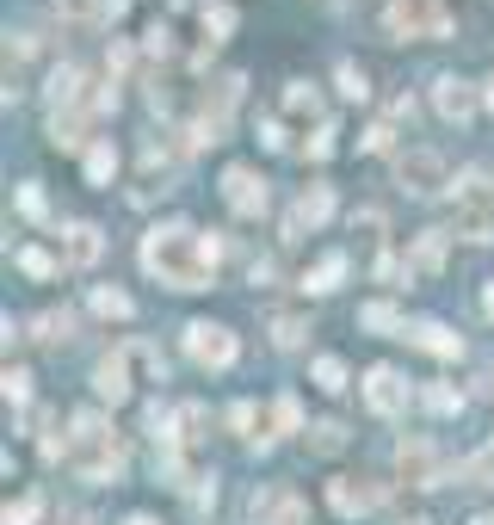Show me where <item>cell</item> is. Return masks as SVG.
I'll return each mask as SVG.
<instances>
[{"instance_id": "1", "label": "cell", "mask_w": 494, "mask_h": 525, "mask_svg": "<svg viewBox=\"0 0 494 525\" xmlns=\"http://www.w3.org/2000/svg\"><path fill=\"white\" fill-rule=\"evenodd\" d=\"M217 260H223V241L198 235L192 223H155L143 235V272L161 278L167 291H204Z\"/></svg>"}, {"instance_id": "2", "label": "cell", "mask_w": 494, "mask_h": 525, "mask_svg": "<svg viewBox=\"0 0 494 525\" xmlns=\"http://www.w3.org/2000/svg\"><path fill=\"white\" fill-rule=\"evenodd\" d=\"M68 427H75V433H68V464H75L81 482H118L124 476V439L112 433V420L81 408Z\"/></svg>"}, {"instance_id": "3", "label": "cell", "mask_w": 494, "mask_h": 525, "mask_svg": "<svg viewBox=\"0 0 494 525\" xmlns=\"http://www.w3.org/2000/svg\"><path fill=\"white\" fill-rule=\"evenodd\" d=\"M383 31L396 44H408V38L439 44V38H451V7L445 0H383Z\"/></svg>"}, {"instance_id": "4", "label": "cell", "mask_w": 494, "mask_h": 525, "mask_svg": "<svg viewBox=\"0 0 494 525\" xmlns=\"http://www.w3.org/2000/svg\"><path fill=\"white\" fill-rule=\"evenodd\" d=\"M396 180H402V192H414V198H439V192L451 186V167H445L439 149H402V155H396Z\"/></svg>"}, {"instance_id": "5", "label": "cell", "mask_w": 494, "mask_h": 525, "mask_svg": "<svg viewBox=\"0 0 494 525\" xmlns=\"http://www.w3.org/2000/svg\"><path fill=\"white\" fill-rule=\"evenodd\" d=\"M186 353H192V365H204V371H229L235 353H241V340H235L223 322H186Z\"/></svg>"}, {"instance_id": "6", "label": "cell", "mask_w": 494, "mask_h": 525, "mask_svg": "<svg viewBox=\"0 0 494 525\" xmlns=\"http://www.w3.org/2000/svg\"><path fill=\"white\" fill-rule=\"evenodd\" d=\"M93 112V93H87V68L81 62H62L50 75V118H81Z\"/></svg>"}, {"instance_id": "7", "label": "cell", "mask_w": 494, "mask_h": 525, "mask_svg": "<svg viewBox=\"0 0 494 525\" xmlns=\"http://www.w3.org/2000/svg\"><path fill=\"white\" fill-rule=\"evenodd\" d=\"M247 525H309L303 501L291 495V488H254V501H247Z\"/></svg>"}, {"instance_id": "8", "label": "cell", "mask_w": 494, "mask_h": 525, "mask_svg": "<svg viewBox=\"0 0 494 525\" xmlns=\"http://www.w3.org/2000/svg\"><path fill=\"white\" fill-rule=\"evenodd\" d=\"M130 365H136V340L130 346H118V353H105L99 365H93V396L99 402H130Z\"/></svg>"}, {"instance_id": "9", "label": "cell", "mask_w": 494, "mask_h": 525, "mask_svg": "<svg viewBox=\"0 0 494 525\" xmlns=\"http://www.w3.org/2000/svg\"><path fill=\"white\" fill-rule=\"evenodd\" d=\"M482 186H488V173H482V167H476V173H464V210H457V235L476 241V248H488V241H494V217L476 204V198H482Z\"/></svg>"}, {"instance_id": "10", "label": "cell", "mask_w": 494, "mask_h": 525, "mask_svg": "<svg viewBox=\"0 0 494 525\" xmlns=\"http://www.w3.org/2000/svg\"><path fill=\"white\" fill-rule=\"evenodd\" d=\"M365 408L371 414H402L408 408V377L396 365H371L365 371Z\"/></svg>"}, {"instance_id": "11", "label": "cell", "mask_w": 494, "mask_h": 525, "mask_svg": "<svg viewBox=\"0 0 494 525\" xmlns=\"http://www.w3.org/2000/svg\"><path fill=\"white\" fill-rule=\"evenodd\" d=\"M334 217V186H303L297 192V204H291V217H285V235L297 241V235H315Z\"/></svg>"}, {"instance_id": "12", "label": "cell", "mask_w": 494, "mask_h": 525, "mask_svg": "<svg viewBox=\"0 0 494 525\" xmlns=\"http://www.w3.org/2000/svg\"><path fill=\"white\" fill-rule=\"evenodd\" d=\"M223 204L235 210V217H260L266 210V180L254 167H223Z\"/></svg>"}, {"instance_id": "13", "label": "cell", "mask_w": 494, "mask_h": 525, "mask_svg": "<svg viewBox=\"0 0 494 525\" xmlns=\"http://www.w3.org/2000/svg\"><path fill=\"white\" fill-rule=\"evenodd\" d=\"M396 470H402L408 488H439V451H433V439H402L396 445Z\"/></svg>"}, {"instance_id": "14", "label": "cell", "mask_w": 494, "mask_h": 525, "mask_svg": "<svg viewBox=\"0 0 494 525\" xmlns=\"http://www.w3.org/2000/svg\"><path fill=\"white\" fill-rule=\"evenodd\" d=\"M328 507H334L340 519L377 513V507H383V482H352V476H334V482H328Z\"/></svg>"}, {"instance_id": "15", "label": "cell", "mask_w": 494, "mask_h": 525, "mask_svg": "<svg viewBox=\"0 0 494 525\" xmlns=\"http://www.w3.org/2000/svg\"><path fill=\"white\" fill-rule=\"evenodd\" d=\"M476 105H482V93H476L470 81H457V75H439V81H433V112H439L445 124H470Z\"/></svg>"}, {"instance_id": "16", "label": "cell", "mask_w": 494, "mask_h": 525, "mask_svg": "<svg viewBox=\"0 0 494 525\" xmlns=\"http://www.w3.org/2000/svg\"><path fill=\"white\" fill-rule=\"evenodd\" d=\"M99 254H105V235H99V223H68L62 229V260L68 266H99Z\"/></svg>"}, {"instance_id": "17", "label": "cell", "mask_w": 494, "mask_h": 525, "mask_svg": "<svg viewBox=\"0 0 494 525\" xmlns=\"http://www.w3.org/2000/svg\"><path fill=\"white\" fill-rule=\"evenodd\" d=\"M198 31H204V56H210L235 31V7L229 0H198Z\"/></svg>"}, {"instance_id": "18", "label": "cell", "mask_w": 494, "mask_h": 525, "mask_svg": "<svg viewBox=\"0 0 494 525\" xmlns=\"http://www.w3.org/2000/svg\"><path fill=\"white\" fill-rule=\"evenodd\" d=\"M414 346H420V353H433V359H457V353H464V340H457L445 322H414Z\"/></svg>"}, {"instance_id": "19", "label": "cell", "mask_w": 494, "mask_h": 525, "mask_svg": "<svg viewBox=\"0 0 494 525\" xmlns=\"http://www.w3.org/2000/svg\"><path fill=\"white\" fill-rule=\"evenodd\" d=\"M81 167H87V186H112V173H118V149H112V136H99V143H87Z\"/></svg>"}, {"instance_id": "20", "label": "cell", "mask_w": 494, "mask_h": 525, "mask_svg": "<svg viewBox=\"0 0 494 525\" xmlns=\"http://www.w3.org/2000/svg\"><path fill=\"white\" fill-rule=\"evenodd\" d=\"M408 260H414V272H420V278H433V272L445 266V229H420Z\"/></svg>"}, {"instance_id": "21", "label": "cell", "mask_w": 494, "mask_h": 525, "mask_svg": "<svg viewBox=\"0 0 494 525\" xmlns=\"http://www.w3.org/2000/svg\"><path fill=\"white\" fill-rule=\"evenodd\" d=\"M340 278H346V254H322L315 272H303V291L309 297H328V291H340Z\"/></svg>"}, {"instance_id": "22", "label": "cell", "mask_w": 494, "mask_h": 525, "mask_svg": "<svg viewBox=\"0 0 494 525\" xmlns=\"http://www.w3.org/2000/svg\"><path fill=\"white\" fill-rule=\"evenodd\" d=\"M229 427H235L247 445H254V451H266V445H272V433H266V420H260V408H254V402H235V408H229Z\"/></svg>"}, {"instance_id": "23", "label": "cell", "mask_w": 494, "mask_h": 525, "mask_svg": "<svg viewBox=\"0 0 494 525\" xmlns=\"http://www.w3.org/2000/svg\"><path fill=\"white\" fill-rule=\"evenodd\" d=\"M359 328H371V334H402L408 322H402V309H396V303H383V297H377V303H359Z\"/></svg>"}, {"instance_id": "24", "label": "cell", "mask_w": 494, "mask_h": 525, "mask_svg": "<svg viewBox=\"0 0 494 525\" xmlns=\"http://www.w3.org/2000/svg\"><path fill=\"white\" fill-rule=\"evenodd\" d=\"M93 309L105 315V322H130V315H136L130 291H118V285H93Z\"/></svg>"}, {"instance_id": "25", "label": "cell", "mask_w": 494, "mask_h": 525, "mask_svg": "<svg viewBox=\"0 0 494 525\" xmlns=\"http://www.w3.org/2000/svg\"><path fill=\"white\" fill-rule=\"evenodd\" d=\"M285 112H291V118H322V93H315L309 81H291V87H285ZM322 124H328V118H322Z\"/></svg>"}, {"instance_id": "26", "label": "cell", "mask_w": 494, "mask_h": 525, "mask_svg": "<svg viewBox=\"0 0 494 525\" xmlns=\"http://www.w3.org/2000/svg\"><path fill=\"white\" fill-rule=\"evenodd\" d=\"M303 439H309V451H315V458H334V451L346 445V427H340V420H315V427H309Z\"/></svg>"}, {"instance_id": "27", "label": "cell", "mask_w": 494, "mask_h": 525, "mask_svg": "<svg viewBox=\"0 0 494 525\" xmlns=\"http://www.w3.org/2000/svg\"><path fill=\"white\" fill-rule=\"evenodd\" d=\"M31 328H38V340L62 346L68 334H75V315H68V309H44V315H38V322H31Z\"/></svg>"}, {"instance_id": "28", "label": "cell", "mask_w": 494, "mask_h": 525, "mask_svg": "<svg viewBox=\"0 0 494 525\" xmlns=\"http://www.w3.org/2000/svg\"><path fill=\"white\" fill-rule=\"evenodd\" d=\"M309 377H315V390H322V396H340V390H346V365H340L334 353L315 359V371H309Z\"/></svg>"}, {"instance_id": "29", "label": "cell", "mask_w": 494, "mask_h": 525, "mask_svg": "<svg viewBox=\"0 0 494 525\" xmlns=\"http://www.w3.org/2000/svg\"><path fill=\"white\" fill-rule=\"evenodd\" d=\"M50 7H56L68 25H93V19H105V0H50Z\"/></svg>"}, {"instance_id": "30", "label": "cell", "mask_w": 494, "mask_h": 525, "mask_svg": "<svg viewBox=\"0 0 494 525\" xmlns=\"http://www.w3.org/2000/svg\"><path fill=\"white\" fill-rule=\"evenodd\" d=\"M272 427H278V433H309V427H303V408H297V396H291V390L272 402Z\"/></svg>"}, {"instance_id": "31", "label": "cell", "mask_w": 494, "mask_h": 525, "mask_svg": "<svg viewBox=\"0 0 494 525\" xmlns=\"http://www.w3.org/2000/svg\"><path fill=\"white\" fill-rule=\"evenodd\" d=\"M420 402H427L433 414H457V408H464V390H451V383H427Z\"/></svg>"}, {"instance_id": "32", "label": "cell", "mask_w": 494, "mask_h": 525, "mask_svg": "<svg viewBox=\"0 0 494 525\" xmlns=\"http://www.w3.org/2000/svg\"><path fill=\"white\" fill-rule=\"evenodd\" d=\"M303 315H272V346H285V353H291V346H303Z\"/></svg>"}, {"instance_id": "33", "label": "cell", "mask_w": 494, "mask_h": 525, "mask_svg": "<svg viewBox=\"0 0 494 525\" xmlns=\"http://www.w3.org/2000/svg\"><path fill=\"white\" fill-rule=\"evenodd\" d=\"M0 390H7V402H13V408H25V402H31V371H25V365H7Z\"/></svg>"}, {"instance_id": "34", "label": "cell", "mask_w": 494, "mask_h": 525, "mask_svg": "<svg viewBox=\"0 0 494 525\" xmlns=\"http://www.w3.org/2000/svg\"><path fill=\"white\" fill-rule=\"evenodd\" d=\"M50 143H56V149H81V143H87L81 118H50Z\"/></svg>"}, {"instance_id": "35", "label": "cell", "mask_w": 494, "mask_h": 525, "mask_svg": "<svg viewBox=\"0 0 494 525\" xmlns=\"http://www.w3.org/2000/svg\"><path fill=\"white\" fill-rule=\"evenodd\" d=\"M13 260H19V272H31V278H56V260H50L44 248H19Z\"/></svg>"}, {"instance_id": "36", "label": "cell", "mask_w": 494, "mask_h": 525, "mask_svg": "<svg viewBox=\"0 0 494 525\" xmlns=\"http://www.w3.org/2000/svg\"><path fill=\"white\" fill-rule=\"evenodd\" d=\"M38 495H19V501H7V513H0V519H7V525H38Z\"/></svg>"}, {"instance_id": "37", "label": "cell", "mask_w": 494, "mask_h": 525, "mask_svg": "<svg viewBox=\"0 0 494 525\" xmlns=\"http://www.w3.org/2000/svg\"><path fill=\"white\" fill-rule=\"evenodd\" d=\"M340 93H346V99H365V93H371V81H365L359 62H340Z\"/></svg>"}, {"instance_id": "38", "label": "cell", "mask_w": 494, "mask_h": 525, "mask_svg": "<svg viewBox=\"0 0 494 525\" xmlns=\"http://www.w3.org/2000/svg\"><path fill=\"white\" fill-rule=\"evenodd\" d=\"M204 420H210V414H204L198 402H186V408H180V427H186L180 439H186V445H198V439H204Z\"/></svg>"}, {"instance_id": "39", "label": "cell", "mask_w": 494, "mask_h": 525, "mask_svg": "<svg viewBox=\"0 0 494 525\" xmlns=\"http://www.w3.org/2000/svg\"><path fill=\"white\" fill-rule=\"evenodd\" d=\"M464 482H494V445H488V451H476V458L464 464Z\"/></svg>"}, {"instance_id": "40", "label": "cell", "mask_w": 494, "mask_h": 525, "mask_svg": "<svg viewBox=\"0 0 494 525\" xmlns=\"http://www.w3.org/2000/svg\"><path fill=\"white\" fill-rule=\"evenodd\" d=\"M334 155V124H315V136H309V161H328Z\"/></svg>"}, {"instance_id": "41", "label": "cell", "mask_w": 494, "mask_h": 525, "mask_svg": "<svg viewBox=\"0 0 494 525\" xmlns=\"http://www.w3.org/2000/svg\"><path fill=\"white\" fill-rule=\"evenodd\" d=\"M260 136H266V149H291V136H285V124H278V118H266Z\"/></svg>"}, {"instance_id": "42", "label": "cell", "mask_w": 494, "mask_h": 525, "mask_svg": "<svg viewBox=\"0 0 494 525\" xmlns=\"http://www.w3.org/2000/svg\"><path fill=\"white\" fill-rule=\"evenodd\" d=\"M19 210H25V217H44V192L25 186V192H19Z\"/></svg>"}, {"instance_id": "43", "label": "cell", "mask_w": 494, "mask_h": 525, "mask_svg": "<svg viewBox=\"0 0 494 525\" xmlns=\"http://www.w3.org/2000/svg\"><path fill=\"white\" fill-rule=\"evenodd\" d=\"M482 315L494 322V278H488V291H482Z\"/></svg>"}, {"instance_id": "44", "label": "cell", "mask_w": 494, "mask_h": 525, "mask_svg": "<svg viewBox=\"0 0 494 525\" xmlns=\"http://www.w3.org/2000/svg\"><path fill=\"white\" fill-rule=\"evenodd\" d=\"M124 7H130V0H105V19H118Z\"/></svg>"}, {"instance_id": "45", "label": "cell", "mask_w": 494, "mask_h": 525, "mask_svg": "<svg viewBox=\"0 0 494 525\" xmlns=\"http://www.w3.org/2000/svg\"><path fill=\"white\" fill-rule=\"evenodd\" d=\"M124 525H155V519H149V513H130V519H124Z\"/></svg>"}, {"instance_id": "46", "label": "cell", "mask_w": 494, "mask_h": 525, "mask_svg": "<svg viewBox=\"0 0 494 525\" xmlns=\"http://www.w3.org/2000/svg\"><path fill=\"white\" fill-rule=\"evenodd\" d=\"M482 105H488V112H494V81H488V87H482Z\"/></svg>"}, {"instance_id": "47", "label": "cell", "mask_w": 494, "mask_h": 525, "mask_svg": "<svg viewBox=\"0 0 494 525\" xmlns=\"http://www.w3.org/2000/svg\"><path fill=\"white\" fill-rule=\"evenodd\" d=\"M390 525H427V519H390Z\"/></svg>"}, {"instance_id": "48", "label": "cell", "mask_w": 494, "mask_h": 525, "mask_svg": "<svg viewBox=\"0 0 494 525\" xmlns=\"http://www.w3.org/2000/svg\"><path fill=\"white\" fill-rule=\"evenodd\" d=\"M470 525H494V519H470Z\"/></svg>"}]
</instances>
